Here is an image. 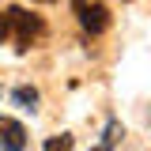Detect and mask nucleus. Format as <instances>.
I'll return each mask as SVG.
<instances>
[{
	"label": "nucleus",
	"instance_id": "obj_6",
	"mask_svg": "<svg viewBox=\"0 0 151 151\" xmlns=\"http://www.w3.org/2000/svg\"><path fill=\"white\" fill-rule=\"evenodd\" d=\"M42 151H72V136H68V132H60V136H49Z\"/></svg>",
	"mask_w": 151,
	"mask_h": 151
},
{
	"label": "nucleus",
	"instance_id": "obj_2",
	"mask_svg": "<svg viewBox=\"0 0 151 151\" xmlns=\"http://www.w3.org/2000/svg\"><path fill=\"white\" fill-rule=\"evenodd\" d=\"M76 15H79V27L87 30V34H102L106 27H110V12H106V4H98V0H72Z\"/></svg>",
	"mask_w": 151,
	"mask_h": 151
},
{
	"label": "nucleus",
	"instance_id": "obj_3",
	"mask_svg": "<svg viewBox=\"0 0 151 151\" xmlns=\"http://www.w3.org/2000/svg\"><path fill=\"white\" fill-rule=\"evenodd\" d=\"M27 147V129L15 117H0V151H23Z\"/></svg>",
	"mask_w": 151,
	"mask_h": 151
},
{
	"label": "nucleus",
	"instance_id": "obj_4",
	"mask_svg": "<svg viewBox=\"0 0 151 151\" xmlns=\"http://www.w3.org/2000/svg\"><path fill=\"white\" fill-rule=\"evenodd\" d=\"M12 98H15L23 110H38V91H34V87H15Z\"/></svg>",
	"mask_w": 151,
	"mask_h": 151
},
{
	"label": "nucleus",
	"instance_id": "obj_5",
	"mask_svg": "<svg viewBox=\"0 0 151 151\" xmlns=\"http://www.w3.org/2000/svg\"><path fill=\"white\" fill-rule=\"evenodd\" d=\"M121 136H125V129H121L117 121H110V125H106V132H102V147H110V151H113Z\"/></svg>",
	"mask_w": 151,
	"mask_h": 151
},
{
	"label": "nucleus",
	"instance_id": "obj_8",
	"mask_svg": "<svg viewBox=\"0 0 151 151\" xmlns=\"http://www.w3.org/2000/svg\"><path fill=\"white\" fill-rule=\"evenodd\" d=\"M34 4H53V0H34Z\"/></svg>",
	"mask_w": 151,
	"mask_h": 151
},
{
	"label": "nucleus",
	"instance_id": "obj_9",
	"mask_svg": "<svg viewBox=\"0 0 151 151\" xmlns=\"http://www.w3.org/2000/svg\"><path fill=\"white\" fill-rule=\"evenodd\" d=\"M94 151H110V147H94Z\"/></svg>",
	"mask_w": 151,
	"mask_h": 151
},
{
	"label": "nucleus",
	"instance_id": "obj_1",
	"mask_svg": "<svg viewBox=\"0 0 151 151\" xmlns=\"http://www.w3.org/2000/svg\"><path fill=\"white\" fill-rule=\"evenodd\" d=\"M8 19H12V42H15L19 53H27L30 42L42 38V30H45V23L38 15H30V12H23V8H8Z\"/></svg>",
	"mask_w": 151,
	"mask_h": 151
},
{
	"label": "nucleus",
	"instance_id": "obj_7",
	"mask_svg": "<svg viewBox=\"0 0 151 151\" xmlns=\"http://www.w3.org/2000/svg\"><path fill=\"white\" fill-rule=\"evenodd\" d=\"M4 42H12V19H8V12H0V45Z\"/></svg>",
	"mask_w": 151,
	"mask_h": 151
}]
</instances>
